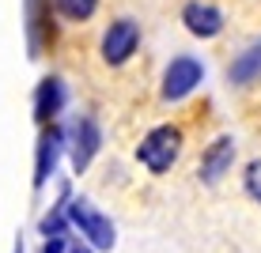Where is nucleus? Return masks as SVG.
<instances>
[{"label": "nucleus", "instance_id": "obj_8", "mask_svg": "<svg viewBox=\"0 0 261 253\" xmlns=\"http://www.w3.org/2000/svg\"><path fill=\"white\" fill-rule=\"evenodd\" d=\"M182 23H186V31H190V34H197V38H216V34L223 31L220 8L201 4V0H190V4L182 8Z\"/></svg>", "mask_w": 261, "mask_h": 253}, {"label": "nucleus", "instance_id": "obj_2", "mask_svg": "<svg viewBox=\"0 0 261 253\" xmlns=\"http://www.w3.org/2000/svg\"><path fill=\"white\" fill-rule=\"evenodd\" d=\"M68 223L72 227H80V234L87 238V246H95V249H114V242H118V231H114V223L106 219L102 212L91 204V201H68Z\"/></svg>", "mask_w": 261, "mask_h": 253}, {"label": "nucleus", "instance_id": "obj_12", "mask_svg": "<svg viewBox=\"0 0 261 253\" xmlns=\"http://www.w3.org/2000/svg\"><path fill=\"white\" fill-rule=\"evenodd\" d=\"M246 193L261 204V159H254V162L246 166Z\"/></svg>", "mask_w": 261, "mask_h": 253}, {"label": "nucleus", "instance_id": "obj_9", "mask_svg": "<svg viewBox=\"0 0 261 253\" xmlns=\"http://www.w3.org/2000/svg\"><path fill=\"white\" fill-rule=\"evenodd\" d=\"M65 102H68L65 83H61L57 76H46V79L38 83V91H34V117H38L42 125H49L53 117L65 110Z\"/></svg>", "mask_w": 261, "mask_h": 253}, {"label": "nucleus", "instance_id": "obj_5", "mask_svg": "<svg viewBox=\"0 0 261 253\" xmlns=\"http://www.w3.org/2000/svg\"><path fill=\"white\" fill-rule=\"evenodd\" d=\"M137 46H140V26L133 19H118L102 34V61L106 65H125L137 53Z\"/></svg>", "mask_w": 261, "mask_h": 253}, {"label": "nucleus", "instance_id": "obj_1", "mask_svg": "<svg viewBox=\"0 0 261 253\" xmlns=\"http://www.w3.org/2000/svg\"><path fill=\"white\" fill-rule=\"evenodd\" d=\"M178 155H182V129H174V125L151 129L148 136L140 140V148H137V159L151 170V174H167V170L178 162Z\"/></svg>", "mask_w": 261, "mask_h": 253}, {"label": "nucleus", "instance_id": "obj_10", "mask_svg": "<svg viewBox=\"0 0 261 253\" xmlns=\"http://www.w3.org/2000/svg\"><path fill=\"white\" fill-rule=\"evenodd\" d=\"M227 76H231V83H254V79L261 76V46H250L246 53H239L235 57V65L227 68Z\"/></svg>", "mask_w": 261, "mask_h": 253}, {"label": "nucleus", "instance_id": "obj_4", "mask_svg": "<svg viewBox=\"0 0 261 253\" xmlns=\"http://www.w3.org/2000/svg\"><path fill=\"white\" fill-rule=\"evenodd\" d=\"M201 79H204V65L197 57H174L163 72V98L167 102H182Z\"/></svg>", "mask_w": 261, "mask_h": 253}, {"label": "nucleus", "instance_id": "obj_7", "mask_svg": "<svg viewBox=\"0 0 261 253\" xmlns=\"http://www.w3.org/2000/svg\"><path fill=\"white\" fill-rule=\"evenodd\" d=\"M231 162H235V140H231V136H216L208 148H204L197 174H201V182L216 185V182H220V178L231 170Z\"/></svg>", "mask_w": 261, "mask_h": 253}, {"label": "nucleus", "instance_id": "obj_6", "mask_svg": "<svg viewBox=\"0 0 261 253\" xmlns=\"http://www.w3.org/2000/svg\"><path fill=\"white\" fill-rule=\"evenodd\" d=\"M61 151H65V132L57 125H46L42 136H38V155H34V185L38 189L53 178V170L61 162Z\"/></svg>", "mask_w": 261, "mask_h": 253}, {"label": "nucleus", "instance_id": "obj_3", "mask_svg": "<svg viewBox=\"0 0 261 253\" xmlns=\"http://www.w3.org/2000/svg\"><path fill=\"white\" fill-rule=\"evenodd\" d=\"M98 148H102V129H98L95 117H76V125H72L68 132V159H72V170H87L91 166V159L98 155Z\"/></svg>", "mask_w": 261, "mask_h": 253}, {"label": "nucleus", "instance_id": "obj_11", "mask_svg": "<svg viewBox=\"0 0 261 253\" xmlns=\"http://www.w3.org/2000/svg\"><path fill=\"white\" fill-rule=\"evenodd\" d=\"M53 4H57V12L65 15V19L84 23V19H91V15H95L98 0H53Z\"/></svg>", "mask_w": 261, "mask_h": 253}]
</instances>
